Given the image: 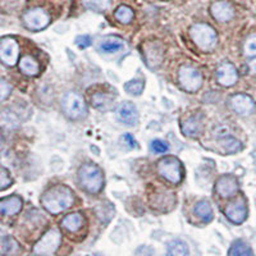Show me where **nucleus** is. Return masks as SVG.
Instances as JSON below:
<instances>
[{
    "mask_svg": "<svg viewBox=\"0 0 256 256\" xmlns=\"http://www.w3.org/2000/svg\"><path fill=\"white\" fill-rule=\"evenodd\" d=\"M190 35L192 40L195 41V44L202 50H212L218 42L216 30L206 24H194L190 30Z\"/></svg>",
    "mask_w": 256,
    "mask_h": 256,
    "instance_id": "obj_3",
    "label": "nucleus"
},
{
    "mask_svg": "<svg viewBox=\"0 0 256 256\" xmlns=\"http://www.w3.org/2000/svg\"><path fill=\"white\" fill-rule=\"evenodd\" d=\"M92 44V38L88 35H82L76 38V45L80 48V49H86L90 45Z\"/></svg>",
    "mask_w": 256,
    "mask_h": 256,
    "instance_id": "obj_34",
    "label": "nucleus"
},
{
    "mask_svg": "<svg viewBox=\"0 0 256 256\" xmlns=\"http://www.w3.org/2000/svg\"><path fill=\"white\" fill-rule=\"evenodd\" d=\"M168 255H188L190 250L188 246L180 240H174V241L169 242L168 250H166Z\"/></svg>",
    "mask_w": 256,
    "mask_h": 256,
    "instance_id": "obj_26",
    "label": "nucleus"
},
{
    "mask_svg": "<svg viewBox=\"0 0 256 256\" xmlns=\"http://www.w3.org/2000/svg\"><path fill=\"white\" fill-rule=\"evenodd\" d=\"M201 128H202V123H201L200 118L190 116L188 120H184V123L182 124V132L188 137H196L200 134Z\"/></svg>",
    "mask_w": 256,
    "mask_h": 256,
    "instance_id": "obj_21",
    "label": "nucleus"
},
{
    "mask_svg": "<svg viewBox=\"0 0 256 256\" xmlns=\"http://www.w3.org/2000/svg\"><path fill=\"white\" fill-rule=\"evenodd\" d=\"M216 80L222 86H226V88L233 86L238 80V73H237L236 67L228 62L222 63L216 70Z\"/></svg>",
    "mask_w": 256,
    "mask_h": 256,
    "instance_id": "obj_13",
    "label": "nucleus"
},
{
    "mask_svg": "<svg viewBox=\"0 0 256 256\" xmlns=\"http://www.w3.org/2000/svg\"><path fill=\"white\" fill-rule=\"evenodd\" d=\"M144 56H145L146 64L152 70H156L162 64L164 56V50L162 48V45L156 41H152V42H148L144 48Z\"/></svg>",
    "mask_w": 256,
    "mask_h": 256,
    "instance_id": "obj_12",
    "label": "nucleus"
},
{
    "mask_svg": "<svg viewBox=\"0 0 256 256\" xmlns=\"http://www.w3.org/2000/svg\"><path fill=\"white\" fill-rule=\"evenodd\" d=\"M63 112L66 116L73 120H78L88 116V106L82 96L76 92H68L62 102Z\"/></svg>",
    "mask_w": 256,
    "mask_h": 256,
    "instance_id": "obj_5",
    "label": "nucleus"
},
{
    "mask_svg": "<svg viewBox=\"0 0 256 256\" xmlns=\"http://www.w3.org/2000/svg\"><path fill=\"white\" fill-rule=\"evenodd\" d=\"M116 113L118 120L128 126L136 124L137 120H138V112H137L136 106L131 102H122V104L118 105Z\"/></svg>",
    "mask_w": 256,
    "mask_h": 256,
    "instance_id": "obj_16",
    "label": "nucleus"
},
{
    "mask_svg": "<svg viewBox=\"0 0 256 256\" xmlns=\"http://www.w3.org/2000/svg\"><path fill=\"white\" fill-rule=\"evenodd\" d=\"M20 70L26 76H38L40 72V66L31 56H24L20 60Z\"/></svg>",
    "mask_w": 256,
    "mask_h": 256,
    "instance_id": "obj_20",
    "label": "nucleus"
},
{
    "mask_svg": "<svg viewBox=\"0 0 256 256\" xmlns=\"http://www.w3.org/2000/svg\"><path fill=\"white\" fill-rule=\"evenodd\" d=\"M22 198L20 196H9L0 201V210L3 216H14L22 209Z\"/></svg>",
    "mask_w": 256,
    "mask_h": 256,
    "instance_id": "obj_17",
    "label": "nucleus"
},
{
    "mask_svg": "<svg viewBox=\"0 0 256 256\" xmlns=\"http://www.w3.org/2000/svg\"><path fill=\"white\" fill-rule=\"evenodd\" d=\"M0 86H2V100H6V96L10 94V91H12V88H10V84H6V80H2V84H0Z\"/></svg>",
    "mask_w": 256,
    "mask_h": 256,
    "instance_id": "obj_35",
    "label": "nucleus"
},
{
    "mask_svg": "<svg viewBox=\"0 0 256 256\" xmlns=\"http://www.w3.org/2000/svg\"><path fill=\"white\" fill-rule=\"evenodd\" d=\"M20 56V46L17 41L12 38H3L0 44V58L6 66L12 67L18 62Z\"/></svg>",
    "mask_w": 256,
    "mask_h": 256,
    "instance_id": "obj_9",
    "label": "nucleus"
},
{
    "mask_svg": "<svg viewBox=\"0 0 256 256\" xmlns=\"http://www.w3.org/2000/svg\"><path fill=\"white\" fill-rule=\"evenodd\" d=\"M144 88H145V82L142 80H131L124 84L126 92L134 96H140L142 94Z\"/></svg>",
    "mask_w": 256,
    "mask_h": 256,
    "instance_id": "obj_29",
    "label": "nucleus"
},
{
    "mask_svg": "<svg viewBox=\"0 0 256 256\" xmlns=\"http://www.w3.org/2000/svg\"><path fill=\"white\" fill-rule=\"evenodd\" d=\"M74 198L73 191L64 184H56L44 192L41 205L50 214H59L72 206Z\"/></svg>",
    "mask_w": 256,
    "mask_h": 256,
    "instance_id": "obj_1",
    "label": "nucleus"
},
{
    "mask_svg": "<svg viewBox=\"0 0 256 256\" xmlns=\"http://www.w3.org/2000/svg\"><path fill=\"white\" fill-rule=\"evenodd\" d=\"M195 214L201 219L202 222L205 223H209L210 220L212 219V205L209 204V201H200L198 202L195 208Z\"/></svg>",
    "mask_w": 256,
    "mask_h": 256,
    "instance_id": "obj_24",
    "label": "nucleus"
},
{
    "mask_svg": "<svg viewBox=\"0 0 256 256\" xmlns=\"http://www.w3.org/2000/svg\"><path fill=\"white\" fill-rule=\"evenodd\" d=\"M230 105L233 112H236L240 116H248L255 109V102L252 98L244 94H237V95L230 96Z\"/></svg>",
    "mask_w": 256,
    "mask_h": 256,
    "instance_id": "obj_11",
    "label": "nucleus"
},
{
    "mask_svg": "<svg viewBox=\"0 0 256 256\" xmlns=\"http://www.w3.org/2000/svg\"><path fill=\"white\" fill-rule=\"evenodd\" d=\"M250 70H251V72L255 73L256 74V59H254V60L250 63Z\"/></svg>",
    "mask_w": 256,
    "mask_h": 256,
    "instance_id": "obj_37",
    "label": "nucleus"
},
{
    "mask_svg": "<svg viewBox=\"0 0 256 256\" xmlns=\"http://www.w3.org/2000/svg\"><path fill=\"white\" fill-rule=\"evenodd\" d=\"M82 223H84V216H82V214H80V212H72V214L67 216L62 220V227L66 228L68 232H77L82 227Z\"/></svg>",
    "mask_w": 256,
    "mask_h": 256,
    "instance_id": "obj_22",
    "label": "nucleus"
},
{
    "mask_svg": "<svg viewBox=\"0 0 256 256\" xmlns=\"http://www.w3.org/2000/svg\"><path fill=\"white\" fill-rule=\"evenodd\" d=\"M60 242L62 234L58 230H48L34 246V254H36V255H52L59 248Z\"/></svg>",
    "mask_w": 256,
    "mask_h": 256,
    "instance_id": "obj_6",
    "label": "nucleus"
},
{
    "mask_svg": "<svg viewBox=\"0 0 256 256\" xmlns=\"http://www.w3.org/2000/svg\"><path fill=\"white\" fill-rule=\"evenodd\" d=\"M219 146L222 148V152L226 154H236L241 152L242 145L238 140L233 138V137H224L219 141Z\"/></svg>",
    "mask_w": 256,
    "mask_h": 256,
    "instance_id": "obj_23",
    "label": "nucleus"
},
{
    "mask_svg": "<svg viewBox=\"0 0 256 256\" xmlns=\"http://www.w3.org/2000/svg\"><path fill=\"white\" fill-rule=\"evenodd\" d=\"M178 81H180V88L184 91L196 92L202 84V77L196 68L191 66H184L180 67V73H178Z\"/></svg>",
    "mask_w": 256,
    "mask_h": 256,
    "instance_id": "obj_7",
    "label": "nucleus"
},
{
    "mask_svg": "<svg viewBox=\"0 0 256 256\" xmlns=\"http://www.w3.org/2000/svg\"><path fill=\"white\" fill-rule=\"evenodd\" d=\"M244 52L246 56H256V36H251L246 40Z\"/></svg>",
    "mask_w": 256,
    "mask_h": 256,
    "instance_id": "obj_31",
    "label": "nucleus"
},
{
    "mask_svg": "<svg viewBox=\"0 0 256 256\" xmlns=\"http://www.w3.org/2000/svg\"><path fill=\"white\" fill-rule=\"evenodd\" d=\"M210 12L212 17L219 22H228L234 17V9L226 0H219L212 3L210 6Z\"/></svg>",
    "mask_w": 256,
    "mask_h": 256,
    "instance_id": "obj_14",
    "label": "nucleus"
},
{
    "mask_svg": "<svg viewBox=\"0 0 256 256\" xmlns=\"http://www.w3.org/2000/svg\"><path fill=\"white\" fill-rule=\"evenodd\" d=\"M12 184L13 180L12 178H10V176H9L8 169L3 166V169H2V182H0L2 186H0V188H2V191H6L9 186H12Z\"/></svg>",
    "mask_w": 256,
    "mask_h": 256,
    "instance_id": "obj_33",
    "label": "nucleus"
},
{
    "mask_svg": "<svg viewBox=\"0 0 256 256\" xmlns=\"http://www.w3.org/2000/svg\"><path fill=\"white\" fill-rule=\"evenodd\" d=\"M152 148V152H154L155 154H164V152H168V144L166 141H162V140H154L150 145Z\"/></svg>",
    "mask_w": 256,
    "mask_h": 256,
    "instance_id": "obj_32",
    "label": "nucleus"
},
{
    "mask_svg": "<svg viewBox=\"0 0 256 256\" xmlns=\"http://www.w3.org/2000/svg\"><path fill=\"white\" fill-rule=\"evenodd\" d=\"M123 141H124L130 148H136V140H134L131 134H124V136H123Z\"/></svg>",
    "mask_w": 256,
    "mask_h": 256,
    "instance_id": "obj_36",
    "label": "nucleus"
},
{
    "mask_svg": "<svg viewBox=\"0 0 256 256\" xmlns=\"http://www.w3.org/2000/svg\"><path fill=\"white\" fill-rule=\"evenodd\" d=\"M24 24L28 30L40 31L49 26L50 16L41 8L30 9L24 14Z\"/></svg>",
    "mask_w": 256,
    "mask_h": 256,
    "instance_id": "obj_8",
    "label": "nucleus"
},
{
    "mask_svg": "<svg viewBox=\"0 0 256 256\" xmlns=\"http://www.w3.org/2000/svg\"><path fill=\"white\" fill-rule=\"evenodd\" d=\"M226 216L232 223L241 224L248 218V206L244 198H237L226 208Z\"/></svg>",
    "mask_w": 256,
    "mask_h": 256,
    "instance_id": "obj_10",
    "label": "nucleus"
},
{
    "mask_svg": "<svg viewBox=\"0 0 256 256\" xmlns=\"http://www.w3.org/2000/svg\"><path fill=\"white\" fill-rule=\"evenodd\" d=\"M114 16H116V18L120 20V24H127L134 20V10L127 6H120L116 8Z\"/></svg>",
    "mask_w": 256,
    "mask_h": 256,
    "instance_id": "obj_28",
    "label": "nucleus"
},
{
    "mask_svg": "<svg viewBox=\"0 0 256 256\" xmlns=\"http://www.w3.org/2000/svg\"><path fill=\"white\" fill-rule=\"evenodd\" d=\"M91 104L95 106L96 109H100V110H108L113 105L114 99H116V95H112L109 92H102V91H98V92L92 94L90 96Z\"/></svg>",
    "mask_w": 256,
    "mask_h": 256,
    "instance_id": "obj_19",
    "label": "nucleus"
},
{
    "mask_svg": "<svg viewBox=\"0 0 256 256\" xmlns=\"http://www.w3.org/2000/svg\"><path fill=\"white\" fill-rule=\"evenodd\" d=\"M78 184L88 194H99L104 187L102 169L94 163L82 166L78 170Z\"/></svg>",
    "mask_w": 256,
    "mask_h": 256,
    "instance_id": "obj_2",
    "label": "nucleus"
},
{
    "mask_svg": "<svg viewBox=\"0 0 256 256\" xmlns=\"http://www.w3.org/2000/svg\"><path fill=\"white\" fill-rule=\"evenodd\" d=\"M158 173L170 184H177L184 177V168L177 158L166 156L158 163Z\"/></svg>",
    "mask_w": 256,
    "mask_h": 256,
    "instance_id": "obj_4",
    "label": "nucleus"
},
{
    "mask_svg": "<svg viewBox=\"0 0 256 256\" xmlns=\"http://www.w3.org/2000/svg\"><path fill=\"white\" fill-rule=\"evenodd\" d=\"M126 42L118 36H106L102 38L99 44V50L106 54H112V52H116L120 50L124 49Z\"/></svg>",
    "mask_w": 256,
    "mask_h": 256,
    "instance_id": "obj_18",
    "label": "nucleus"
},
{
    "mask_svg": "<svg viewBox=\"0 0 256 256\" xmlns=\"http://www.w3.org/2000/svg\"><path fill=\"white\" fill-rule=\"evenodd\" d=\"M216 190L220 198H230L238 190V182L233 176H222L216 184Z\"/></svg>",
    "mask_w": 256,
    "mask_h": 256,
    "instance_id": "obj_15",
    "label": "nucleus"
},
{
    "mask_svg": "<svg viewBox=\"0 0 256 256\" xmlns=\"http://www.w3.org/2000/svg\"><path fill=\"white\" fill-rule=\"evenodd\" d=\"M228 255H234V256H248L252 255V250L250 248L248 244H246L242 240H237L232 244L230 251H228Z\"/></svg>",
    "mask_w": 256,
    "mask_h": 256,
    "instance_id": "obj_25",
    "label": "nucleus"
},
{
    "mask_svg": "<svg viewBox=\"0 0 256 256\" xmlns=\"http://www.w3.org/2000/svg\"><path fill=\"white\" fill-rule=\"evenodd\" d=\"M18 248V244L12 237L4 236L2 238V252L3 254H12Z\"/></svg>",
    "mask_w": 256,
    "mask_h": 256,
    "instance_id": "obj_30",
    "label": "nucleus"
},
{
    "mask_svg": "<svg viewBox=\"0 0 256 256\" xmlns=\"http://www.w3.org/2000/svg\"><path fill=\"white\" fill-rule=\"evenodd\" d=\"M112 0H82V4L94 12H104L110 6Z\"/></svg>",
    "mask_w": 256,
    "mask_h": 256,
    "instance_id": "obj_27",
    "label": "nucleus"
}]
</instances>
